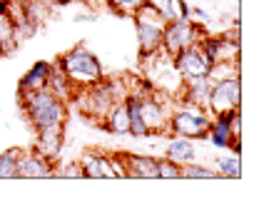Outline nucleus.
<instances>
[{"instance_id": "obj_17", "label": "nucleus", "mask_w": 259, "mask_h": 219, "mask_svg": "<svg viewBox=\"0 0 259 219\" xmlns=\"http://www.w3.org/2000/svg\"><path fill=\"white\" fill-rule=\"evenodd\" d=\"M18 45H20L18 25H15V20H13L10 10H8V13H3V15H0V58L13 55V53L18 50Z\"/></svg>"}, {"instance_id": "obj_3", "label": "nucleus", "mask_w": 259, "mask_h": 219, "mask_svg": "<svg viewBox=\"0 0 259 219\" xmlns=\"http://www.w3.org/2000/svg\"><path fill=\"white\" fill-rule=\"evenodd\" d=\"M122 100V87L115 82V80H100L95 85H90V87H80L77 93H75V102H77V107H80V112L82 115H88V117H93V120H102L117 102Z\"/></svg>"}, {"instance_id": "obj_5", "label": "nucleus", "mask_w": 259, "mask_h": 219, "mask_svg": "<svg viewBox=\"0 0 259 219\" xmlns=\"http://www.w3.org/2000/svg\"><path fill=\"white\" fill-rule=\"evenodd\" d=\"M204 35H207L204 25L194 23L192 18H187V20H169V23H164V30H162V53L175 58L177 53L197 45Z\"/></svg>"}, {"instance_id": "obj_28", "label": "nucleus", "mask_w": 259, "mask_h": 219, "mask_svg": "<svg viewBox=\"0 0 259 219\" xmlns=\"http://www.w3.org/2000/svg\"><path fill=\"white\" fill-rule=\"evenodd\" d=\"M55 177H75V180H82L80 162H70V164H63L60 169H55Z\"/></svg>"}, {"instance_id": "obj_4", "label": "nucleus", "mask_w": 259, "mask_h": 219, "mask_svg": "<svg viewBox=\"0 0 259 219\" xmlns=\"http://www.w3.org/2000/svg\"><path fill=\"white\" fill-rule=\"evenodd\" d=\"M135 30H137V45H140V58H155L162 50V30H164V20L157 15V10H152L147 3H142L135 13Z\"/></svg>"}, {"instance_id": "obj_30", "label": "nucleus", "mask_w": 259, "mask_h": 219, "mask_svg": "<svg viewBox=\"0 0 259 219\" xmlns=\"http://www.w3.org/2000/svg\"><path fill=\"white\" fill-rule=\"evenodd\" d=\"M42 3H48L50 8H63V5H67V3H72V0H42Z\"/></svg>"}, {"instance_id": "obj_23", "label": "nucleus", "mask_w": 259, "mask_h": 219, "mask_svg": "<svg viewBox=\"0 0 259 219\" xmlns=\"http://www.w3.org/2000/svg\"><path fill=\"white\" fill-rule=\"evenodd\" d=\"M20 147H10L0 152V180H15L18 177V159H20Z\"/></svg>"}, {"instance_id": "obj_14", "label": "nucleus", "mask_w": 259, "mask_h": 219, "mask_svg": "<svg viewBox=\"0 0 259 219\" xmlns=\"http://www.w3.org/2000/svg\"><path fill=\"white\" fill-rule=\"evenodd\" d=\"M63 135H65V127H53V129H40L35 132V152L48 159H58L60 150H63Z\"/></svg>"}, {"instance_id": "obj_19", "label": "nucleus", "mask_w": 259, "mask_h": 219, "mask_svg": "<svg viewBox=\"0 0 259 219\" xmlns=\"http://www.w3.org/2000/svg\"><path fill=\"white\" fill-rule=\"evenodd\" d=\"M164 157L177 162V164H185L194 157V142L187 140V137H177L172 135V140L167 142V150H164Z\"/></svg>"}, {"instance_id": "obj_21", "label": "nucleus", "mask_w": 259, "mask_h": 219, "mask_svg": "<svg viewBox=\"0 0 259 219\" xmlns=\"http://www.w3.org/2000/svg\"><path fill=\"white\" fill-rule=\"evenodd\" d=\"M48 87L58 95L60 100H65V102H67L70 97H75V93H77V87L67 80V75H65L58 65H53V72H50V82H48Z\"/></svg>"}, {"instance_id": "obj_10", "label": "nucleus", "mask_w": 259, "mask_h": 219, "mask_svg": "<svg viewBox=\"0 0 259 219\" xmlns=\"http://www.w3.org/2000/svg\"><path fill=\"white\" fill-rule=\"evenodd\" d=\"M80 169H82V180H115V162L112 155L107 152H85L80 159Z\"/></svg>"}, {"instance_id": "obj_18", "label": "nucleus", "mask_w": 259, "mask_h": 219, "mask_svg": "<svg viewBox=\"0 0 259 219\" xmlns=\"http://www.w3.org/2000/svg\"><path fill=\"white\" fill-rule=\"evenodd\" d=\"M100 122H102V127H105L107 132H112V135H127L130 117H127V105H125V100H120Z\"/></svg>"}, {"instance_id": "obj_15", "label": "nucleus", "mask_w": 259, "mask_h": 219, "mask_svg": "<svg viewBox=\"0 0 259 219\" xmlns=\"http://www.w3.org/2000/svg\"><path fill=\"white\" fill-rule=\"evenodd\" d=\"M50 72H53V63L48 60H37L30 70L20 77V85H18V93H28V90H40V87H48L50 82Z\"/></svg>"}, {"instance_id": "obj_31", "label": "nucleus", "mask_w": 259, "mask_h": 219, "mask_svg": "<svg viewBox=\"0 0 259 219\" xmlns=\"http://www.w3.org/2000/svg\"><path fill=\"white\" fill-rule=\"evenodd\" d=\"M10 5H13V0H0V15H3V13H8V10H10Z\"/></svg>"}, {"instance_id": "obj_6", "label": "nucleus", "mask_w": 259, "mask_h": 219, "mask_svg": "<svg viewBox=\"0 0 259 219\" xmlns=\"http://www.w3.org/2000/svg\"><path fill=\"white\" fill-rule=\"evenodd\" d=\"M167 129L177 137H187V140H207V129H209V117L202 107H180L169 115Z\"/></svg>"}, {"instance_id": "obj_29", "label": "nucleus", "mask_w": 259, "mask_h": 219, "mask_svg": "<svg viewBox=\"0 0 259 219\" xmlns=\"http://www.w3.org/2000/svg\"><path fill=\"white\" fill-rule=\"evenodd\" d=\"M190 15V5L185 0H175V20H187Z\"/></svg>"}, {"instance_id": "obj_25", "label": "nucleus", "mask_w": 259, "mask_h": 219, "mask_svg": "<svg viewBox=\"0 0 259 219\" xmlns=\"http://www.w3.org/2000/svg\"><path fill=\"white\" fill-rule=\"evenodd\" d=\"M157 180H182V164L167 157L157 159Z\"/></svg>"}, {"instance_id": "obj_1", "label": "nucleus", "mask_w": 259, "mask_h": 219, "mask_svg": "<svg viewBox=\"0 0 259 219\" xmlns=\"http://www.w3.org/2000/svg\"><path fill=\"white\" fill-rule=\"evenodd\" d=\"M18 102H20V107H23V112H25V117L35 132L65 127V122H67V105L50 87L18 93Z\"/></svg>"}, {"instance_id": "obj_22", "label": "nucleus", "mask_w": 259, "mask_h": 219, "mask_svg": "<svg viewBox=\"0 0 259 219\" xmlns=\"http://www.w3.org/2000/svg\"><path fill=\"white\" fill-rule=\"evenodd\" d=\"M217 174L225 180H242V159L237 152L217 159Z\"/></svg>"}, {"instance_id": "obj_24", "label": "nucleus", "mask_w": 259, "mask_h": 219, "mask_svg": "<svg viewBox=\"0 0 259 219\" xmlns=\"http://www.w3.org/2000/svg\"><path fill=\"white\" fill-rule=\"evenodd\" d=\"M220 174H217V169H212V167H204V164H199V162H185L182 164V180H217Z\"/></svg>"}, {"instance_id": "obj_11", "label": "nucleus", "mask_w": 259, "mask_h": 219, "mask_svg": "<svg viewBox=\"0 0 259 219\" xmlns=\"http://www.w3.org/2000/svg\"><path fill=\"white\" fill-rule=\"evenodd\" d=\"M140 117H142V122L145 127L150 129V135H160L167 129V110H164V105H162L160 100H155L152 95L147 97V95H140Z\"/></svg>"}, {"instance_id": "obj_16", "label": "nucleus", "mask_w": 259, "mask_h": 219, "mask_svg": "<svg viewBox=\"0 0 259 219\" xmlns=\"http://www.w3.org/2000/svg\"><path fill=\"white\" fill-rule=\"evenodd\" d=\"M212 77H194V80H187L185 85V102L192 105V107H202L207 110V102H209V93H212Z\"/></svg>"}, {"instance_id": "obj_32", "label": "nucleus", "mask_w": 259, "mask_h": 219, "mask_svg": "<svg viewBox=\"0 0 259 219\" xmlns=\"http://www.w3.org/2000/svg\"><path fill=\"white\" fill-rule=\"evenodd\" d=\"M90 18H93V15H85V13H80V15H75V20H77V23H85V20H90Z\"/></svg>"}, {"instance_id": "obj_9", "label": "nucleus", "mask_w": 259, "mask_h": 219, "mask_svg": "<svg viewBox=\"0 0 259 219\" xmlns=\"http://www.w3.org/2000/svg\"><path fill=\"white\" fill-rule=\"evenodd\" d=\"M55 177V162L37 155L35 150H23L18 159V180H50Z\"/></svg>"}, {"instance_id": "obj_13", "label": "nucleus", "mask_w": 259, "mask_h": 219, "mask_svg": "<svg viewBox=\"0 0 259 219\" xmlns=\"http://www.w3.org/2000/svg\"><path fill=\"white\" fill-rule=\"evenodd\" d=\"M237 112V110H234ZM234 112H225V115H214V120L209 122V129H207V140L220 147V150H229L234 142H239V137L234 135L232 129V115Z\"/></svg>"}, {"instance_id": "obj_2", "label": "nucleus", "mask_w": 259, "mask_h": 219, "mask_svg": "<svg viewBox=\"0 0 259 219\" xmlns=\"http://www.w3.org/2000/svg\"><path fill=\"white\" fill-rule=\"evenodd\" d=\"M58 67L67 75V80H70L77 90H80V87H90V85H95V82H100V80L105 77L97 55L90 53L85 45H75L72 50L63 53L60 60H58Z\"/></svg>"}, {"instance_id": "obj_26", "label": "nucleus", "mask_w": 259, "mask_h": 219, "mask_svg": "<svg viewBox=\"0 0 259 219\" xmlns=\"http://www.w3.org/2000/svg\"><path fill=\"white\" fill-rule=\"evenodd\" d=\"M105 3L115 15H132L145 0H105Z\"/></svg>"}, {"instance_id": "obj_7", "label": "nucleus", "mask_w": 259, "mask_h": 219, "mask_svg": "<svg viewBox=\"0 0 259 219\" xmlns=\"http://www.w3.org/2000/svg\"><path fill=\"white\" fill-rule=\"evenodd\" d=\"M212 93L207 110H212V115H225L234 112L242 105V85H239V75H227V77H212Z\"/></svg>"}, {"instance_id": "obj_27", "label": "nucleus", "mask_w": 259, "mask_h": 219, "mask_svg": "<svg viewBox=\"0 0 259 219\" xmlns=\"http://www.w3.org/2000/svg\"><path fill=\"white\" fill-rule=\"evenodd\" d=\"M152 10H157V15H160L164 23H169V20H175V0H145Z\"/></svg>"}, {"instance_id": "obj_8", "label": "nucleus", "mask_w": 259, "mask_h": 219, "mask_svg": "<svg viewBox=\"0 0 259 219\" xmlns=\"http://www.w3.org/2000/svg\"><path fill=\"white\" fill-rule=\"evenodd\" d=\"M172 65H175V70H177V75H180L182 80H194V77H207V75H212V65L207 63V58L202 55L199 45H192V48L177 53V55L172 58Z\"/></svg>"}, {"instance_id": "obj_20", "label": "nucleus", "mask_w": 259, "mask_h": 219, "mask_svg": "<svg viewBox=\"0 0 259 219\" xmlns=\"http://www.w3.org/2000/svg\"><path fill=\"white\" fill-rule=\"evenodd\" d=\"M122 100H125V105H127V117H130L127 135H132V137H150V129L145 127L142 117H140V93L125 95Z\"/></svg>"}, {"instance_id": "obj_12", "label": "nucleus", "mask_w": 259, "mask_h": 219, "mask_svg": "<svg viewBox=\"0 0 259 219\" xmlns=\"http://www.w3.org/2000/svg\"><path fill=\"white\" fill-rule=\"evenodd\" d=\"M120 162L125 167V177H135V180H157V157L147 155H130V152H120Z\"/></svg>"}]
</instances>
